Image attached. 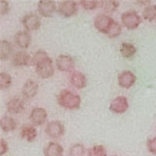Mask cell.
Wrapping results in <instances>:
<instances>
[{"mask_svg":"<svg viewBox=\"0 0 156 156\" xmlns=\"http://www.w3.org/2000/svg\"><path fill=\"white\" fill-rule=\"evenodd\" d=\"M98 1L96 0H81L80 4L81 7L85 10H94L98 6Z\"/></svg>","mask_w":156,"mask_h":156,"instance_id":"28","label":"cell"},{"mask_svg":"<svg viewBox=\"0 0 156 156\" xmlns=\"http://www.w3.org/2000/svg\"><path fill=\"white\" fill-rule=\"evenodd\" d=\"M12 77L10 75L5 72L0 73V89L5 90L8 89L12 84Z\"/></svg>","mask_w":156,"mask_h":156,"instance_id":"26","label":"cell"},{"mask_svg":"<svg viewBox=\"0 0 156 156\" xmlns=\"http://www.w3.org/2000/svg\"><path fill=\"white\" fill-rule=\"evenodd\" d=\"M122 33V27L117 21H115L114 24L112 25V28L110 29L108 34H107L110 38H115V37H119Z\"/></svg>","mask_w":156,"mask_h":156,"instance_id":"29","label":"cell"},{"mask_svg":"<svg viewBox=\"0 0 156 156\" xmlns=\"http://www.w3.org/2000/svg\"><path fill=\"white\" fill-rule=\"evenodd\" d=\"M64 149L62 145L56 142H49L44 149V156H62Z\"/></svg>","mask_w":156,"mask_h":156,"instance_id":"19","label":"cell"},{"mask_svg":"<svg viewBox=\"0 0 156 156\" xmlns=\"http://www.w3.org/2000/svg\"><path fill=\"white\" fill-rule=\"evenodd\" d=\"M12 63L15 66H30L34 65L33 56L24 51H20L12 55Z\"/></svg>","mask_w":156,"mask_h":156,"instance_id":"11","label":"cell"},{"mask_svg":"<svg viewBox=\"0 0 156 156\" xmlns=\"http://www.w3.org/2000/svg\"><path fill=\"white\" fill-rule=\"evenodd\" d=\"M85 147L82 144H74L71 146L69 150V156H84Z\"/></svg>","mask_w":156,"mask_h":156,"instance_id":"27","label":"cell"},{"mask_svg":"<svg viewBox=\"0 0 156 156\" xmlns=\"http://www.w3.org/2000/svg\"><path fill=\"white\" fill-rule=\"evenodd\" d=\"M9 11V2L5 0H1L0 1V15L4 16L7 14Z\"/></svg>","mask_w":156,"mask_h":156,"instance_id":"31","label":"cell"},{"mask_svg":"<svg viewBox=\"0 0 156 156\" xmlns=\"http://www.w3.org/2000/svg\"><path fill=\"white\" fill-rule=\"evenodd\" d=\"M37 135V129L34 125L24 124L20 129V136L23 139L28 142H33Z\"/></svg>","mask_w":156,"mask_h":156,"instance_id":"18","label":"cell"},{"mask_svg":"<svg viewBox=\"0 0 156 156\" xmlns=\"http://www.w3.org/2000/svg\"><path fill=\"white\" fill-rule=\"evenodd\" d=\"M122 24L128 30H135L141 23V17L135 10H128L122 12L121 16Z\"/></svg>","mask_w":156,"mask_h":156,"instance_id":"4","label":"cell"},{"mask_svg":"<svg viewBox=\"0 0 156 156\" xmlns=\"http://www.w3.org/2000/svg\"><path fill=\"white\" fill-rule=\"evenodd\" d=\"M147 148L149 152L153 154H156V136L147 140Z\"/></svg>","mask_w":156,"mask_h":156,"instance_id":"30","label":"cell"},{"mask_svg":"<svg viewBox=\"0 0 156 156\" xmlns=\"http://www.w3.org/2000/svg\"><path fill=\"white\" fill-rule=\"evenodd\" d=\"M45 133L51 138H60L61 136H63L64 133H65V126L60 121H51L46 126Z\"/></svg>","mask_w":156,"mask_h":156,"instance_id":"5","label":"cell"},{"mask_svg":"<svg viewBox=\"0 0 156 156\" xmlns=\"http://www.w3.org/2000/svg\"><path fill=\"white\" fill-rule=\"evenodd\" d=\"M34 66L37 74L42 79H48L55 73L52 59L48 55L47 51L38 50L33 56Z\"/></svg>","mask_w":156,"mask_h":156,"instance_id":"1","label":"cell"},{"mask_svg":"<svg viewBox=\"0 0 156 156\" xmlns=\"http://www.w3.org/2000/svg\"><path fill=\"white\" fill-rule=\"evenodd\" d=\"M129 108V102L125 96H117L111 101L109 105V110L116 114H122L126 112Z\"/></svg>","mask_w":156,"mask_h":156,"instance_id":"7","label":"cell"},{"mask_svg":"<svg viewBox=\"0 0 156 156\" xmlns=\"http://www.w3.org/2000/svg\"><path fill=\"white\" fill-rule=\"evenodd\" d=\"M119 51L123 58H129L136 54V48L131 43L123 42L121 44Z\"/></svg>","mask_w":156,"mask_h":156,"instance_id":"22","label":"cell"},{"mask_svg":"<svg viewBox=\"0 0 156 156\" xmlns=\"http://www.w3.org/2000/svg\"><path fill=\"white\" fill-rule=\"evenodd\" d=\"M57 69L62 72H70L75 66L73 58L68 55H58L55 61Z\"/></svg>","mask_w":156,"mask_h":156,"instance_id":"13","label":"cell"},{"mask_svg":"<svg viewBox=\"0 0 156 156\" xmlns=\"http://www.w3.org/2000/svg\"><path fill=\"white\" fill-rule=\"evenodd\" d=\"M38 84L35 81L31 80L25 82L22 87V94L27 99H31L37 95L38 92Z\"/></svg>","mask_w":156,"mask_h":156,"instance_id":"15","label":"cell"},{"mask_svg":"<svg viewBox=\"0 0 156 156\" xmlns=\"http://www.w3.org/2000/svg\"><path fill=\"white\" fill-rule=\"evenodd\" d=\"M13 48L9 41L2 40L0 44V59L2 61L6 60L12 55Z\"/></svg>","mask_w":156,"mask_h":156,"instance_id":"21","label":"cell"},{"mask_svg":"<svg viewBox=\"0 0 156 156\" xmlns=\"http://www.w3.org/2000/svg\"><path fill=\"white\" fill-rule=\"evenodd\" d=\"M8 150H9L8 143L4 139H1V141H0V155H4L5 153L7 152Z\"/></svg>","mask_w":156,"mask_h":156,"instance_id":"32","label":"cell"},{"mask_svg":"<svg viewBox=\"0 0 156 156\" xmlns=\"http://www.w3.org/2000/svg\"><path fill=\"white\" fill-rule=\"evenodd\" d=\"M57 101L61 107L69 110L78 109L81 105L80 96L68 89H63L58 93Z\"/></svg>","mask_w":156,"mask_h":156,"instance_id":"2","label":"cell"},{"mask_svg":"<svg viewBox=\"0 0 156 156\" xmlns=\"http://www.w3.org/2000/svg\"><path fill=\"white\" fill-rule=\"evenodd\" d=\"M0 126L2 131L5 133L14 131L16 128V122L15 119L11 116L5 115L0 119Z\"/></svg>","mask_w":156,"mask_h":156,"instance_id":"20","label":"cell"},{"mask_svg":"<svg viewBox=\"0 0 156 156\" xmlns=\"http://www.w3.org/2000/svg\"><path fill=\"white\" fill-rule=\"evenodd\" d=\"M22 23L25 29L28 31H34L40 28L41 20L38 15L35 13H28L25 15L22 20Z\"/></svg>","mask_w":156,"mask_h":156,"instance_id":"8","label":"cell"},{"mask_svg":"<svg viewBox=\"0 0 156 156\" xmlns=\"http://www.w3.org/2000/svg\"><path fill=\"white\" fill-rule=\"evenodd\" d=\"M136 81V76L130 70H124L118 76V83L121 87L129 89L134 85Z\"/></svg>","mask_w":156,"mask_h":156,"instance_id":"12","label":"cell"},{"mask_svg":"<svg viewBox=\"0 0 156 156\" xmlns=\"http://www.w3.org/2000/svg\"><path fill=\"white\" fill-rule=\"evenodd\" d=\"M69 82L73 87L76 89H83L87 86V77L83 73L78 70H74L71 73Z\"/></svg>","mask_w":156,"mask_h":156,"instance_id":"14","label":"cell"},{"mask_svg":"<svg viewBox=\"0 0 156 156\" xmlns=\"http://www.w3.org/2000/svg\"><path fill=\"white\" fill-rule=\"evenodd\" d=\"M29 118L34 126H41L46 122L47 118H48V112L44 108L35 107L31 110Z\"/></svg>","mask_w":156,"mask_h":156,"instance_id":"9","label":"cell"},{"mask_svg":"<svg viewBox=\"0 0 156 156\" xmlns=\"http://www.w3.org/2000/svg\"><path fill=\"white\" fill-rule=\"evenodd\" d=\"M39 14L44 17H51L56 11V4L53 0H40L37 3Z\"/></svg>","mask_w":156,"mask_h":156,"instance_id":"6","label":"cell"},{"mask_svg":"<svg viewBox=\"0 0 156 156\" xmlns=\"http://www.w3.org/2000/svg\"><path fill=\"white\" fill-rule=\"evenodd\" d=\"M31 41V37L27 31L20 30L16 32L14 35V41L18 47L26 49L29 47Z\"/></svg>","mask_w":156,"mask_h":156,"instance_id":"16","label":"cell"},{"mask_svg":"<svg viewBox=\"0 0 156 156\" xmlns=\"http://www.w3.org/2000/svg\"><path fill=\"white\" fill-rule=\"evenodd\" d=\"M6 109L10 114H20L23 112L25 109L24 102L22 99L15 98L10 99L6 103Z\"/></svg>","mask_w":156,"mask_h":156,"instance_id":"17","label":"cell"},{"mask_svg":"<svg viewBox=\"0 0 156 156\" xmlns=\"http://www.w3.org/2000/svg\"><path fill=\"white\" fill-rule=\"evenodd\" d=\"M112 156H121V155H116V154H115V155H112Z\"/></svg>","mask_w":156,"mask_h":156,"instance_id":"33","label":"cell"},{"mask_svg":"<svg viewBox=\"0 0 156 156\" xmlns=\"http://www.w3.org/2000/svg\"><path fill=\"white\" fill-rule=\"evenodd\" d=\"M142 16L144 20L149 22H152L156 20V5H147L142 12Z\"/></svg>","mask_w":156,"mask_h":156,"instance_id":"24","label":"cell"},{"mask_svg":"<svg viewBox=\"0 0 156 156\" xmlns=\"http://www.w3.org/2000/svg\"><path fill=\"white\" fill-rule=\"evenodd\" d=\"M78 10V5L75 1L66 0L60 2L58 7L59 14L65 17H71L76 15Z\"/></svg>","mask_w":156,"mask_h":156,"instance_id":"10","label":"cell"},{"mask_svg":"<svg viewBox=\"0 0 156 156\" xmlns=\"http://www.w3.org/2000/svg\"><path fill=\"white\" fill-rule=\"evenodd\" d=\"M119 6V2L115 0H106V1H101V7L104 9L105 12L112 13L114 12Z\"/></svg>","mask_w":156,"mask_h":156,"instance_id":"23","label":"cell"},{"mask_svg":"<svg viewBox=\"0 0 156 156\" xmlns=\"http://www.w3.org/2000/svg\"><path fill=\"white\" fill-rule=\"evenodd\" d=\"M88 156H107V151L103 145L96 144L88 150Z\"/></svg>","mask_w":156,"mask_h":156,"instance_id":"25","label":"cell"},{"mask_svg":"<svg viewBox=\"0 0 156 156\" xmlns=\"http://www.w3.org/2000/svg\"><path fill=\"white\" fill-rule=\"evenodd\" d=\"M115 21V20L108 15L105 13H101V14L97 15L94 18V26L96 30L107 35Z\"/></svg>","mask_w":156,"mask_h":156,"instance_id":"3","label":"cell"}]
</instances>
